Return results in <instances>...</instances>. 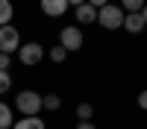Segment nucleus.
<instances>
[{"mask_svg": "<svg viewBox=\"0 0 147 129\" xmlns=\"http://www.w3.org/2000/svg\"><path fill=\"white\" fill-rule=\"evenodd\" d=\"M15 106H18V112L24 117H35L41 112V94H35V91H21L18 97H15Z\"/></svg>", "mask_w": 147, "mask_h": 129, "instance_id": "obj_1", "label": "nucleus"}, {"mask_svg": "<svg viewBox=\"0 0 147 129\" xmlns=\"http://www.w3.org/2000/svg\"><path fill=\"white\" fill-rule=\"evenodd\" d=\"M124 9H118V6H112V3H106L103 9H97V23L100 27H106V29H118V27H124Z\"/></svg>", "mask_w": 147, "mask_h": 129, "instance_id": "obj_2", "label": "nucleus"}, {"mask_svg": "<svg viewBox=\"0 0 147 129\" xmlns=\"http://www.w3.org/2000/svg\"><path fill=\"white\" fill-rule=\"evenodd\" d=\"M18 47H21V32L12 23L0 27V53H15Z\"/></svg>", "mask_w": 147, "mask_h": 129, "instance_id": "obj_3", "label": "nucleus"}, {"mask_svg": "<svg viewBox=\"0 0 147 129\" xmlns=\"http://www.w3.org/2000/svg\"><path fill=\"white\" fill-rule=\"evenodd\" d=\"M59 47H65L68 53L80 50L82 47V29L80 27H65L62 32H59Z\"/></svg>", "mask_w": 147, "mask_h": 129, "instance_id": "obj_4", "label": "nucleus"}, {"mask_svg": "<svg viewBox=\"0 0 147 129\" xmlns=\"http://www.w3.org/2000/svg\"><path fill=\"white\" fill-rule=\"evenodd\" d=\"M18 59H21V65H38L44 59V47L35 44V41H30V44L18 47Z\"/></svg>", "mask_w": 147, "mask_h": 129, "instance_id": "obj_5", "label": "nucleus"}, {"mask_svg": "<svg viewBox=\"0 0 147 129\" xmlns=\"http://www.w3.org/2000/svg\"><path fill=\"white\" fill-rule=\"evenodd\" d=\"M41 12L50 18H59L68 12V0H41Z\"/></svg>", "mask_w": 147, "mask_h": 129, "instance_id": "obj_6", "label": "nucleus"}, {"mask_svg": "<svg viewBox=\"0 0 147 129\" xmlns=\"http://www.w3.org/2000/svg\"><path fill=\"white\" fill-rule=\"evenodd\" d=\"M147 27L144 18H141V12H127V18H124V29L127 32H141Z\"/></svg>", "mask_w": 147, "mask_h": 129, "instance_id": "obj_7", "label": "nucleus"}, {"mask_svg": "<svg viewBox=\"0 0 147 129\" xmlns=\"http://www.w3.org/2000/svg\"><path fill=\"white\" fill-rule=\"evenodd\" d=\"M74 15H77L80 23H94V21H97V9H94L91 3H82V6L74 9Z\"/></svg>", "mask_w": 147, "mask_h": 129, "instance_id": "obj_8", "label": "nucleus"}, {"mask_svg": "<svg viewBox=\"0 0 147 129\" xmlns=\"http://www.w3.org/2000/svg\"><path fill=\"white\" fill-rule=\"evenodd\" d=\"M15 129H44V120L38 114H35V117H21V120L15 123Z\"/></svg>", "mask_w": 147, "mask_h": 129, "instance_id": "obj_9", "label": "nucleus"}, {"mask_svg": "<svg viewBox=\"0 0 147 129\" xmlns=\"http://www.w3.org/2000/svg\"><path fill=\"white\" fill-rule=\"evenodd\" d=\"M12 15H15L12 3H9V0H0V27H6V23L12 21Z\"/></svg>", "mask_w": 147, "mask_h": 129, "instance_id": "obj_10", "label": "nucleus"}, {"mask_svg": "<svg viewBox=\"0 0 147 129\" xmlns=\"http://www.w3.org/2000/svg\"><path fill=\"white\" fill-rule=\"evenodd\" d=\"M59 106H62L59 94H47V97H41V109H47V112H56Z\"/></svg>", "mask_w": 147, "mask_h": 129, "instance_id": "obj_11", "label": "nucleus"}, {"mask_svg": "<svg viewBox=\"0 0 147 129\" xmlns=\"http://www.w3.org/2000/svg\"><path fill=\"white\" fill-rule=\"evenodd\" d=\"M6 126H12V109L6 103H0V129H6Z\"/></svg>", "mask_w": 147, "mask_h": 129, "instance_id": "obj_12", "label": "nucleus"}, {"mask_svg": "<svg viewBox=\"0 0 147 129\" xmlns=\"http://www.w3.org/2000/svg\"><path fill=\"white\" fill-rule=\"evenodd\" d=\"M77 114H80V120H91V114H94L91 103H80V106H77Z\"/></svg>", "mask_w": 147, "mask_h": 129, "instance_id": "obj_13", "label": "nucleus"}, {"mask_svg": "<svg viewBox=\"0 0 147 129\" xmlns=\"http://www.w3.org/2000/svg\"><path fill=\"white\" fill-rule=\"evenodd\" d=\"M121 6H124L127 12H141L144 9V0H121Z\"/></svg>", "mask_w": 147, "mask_h": 129, "instance_id": "obj_14", "label": "nucleus"}, {"mask_svg": "<svg viewBox=\"0 0 147 129\" xmlns=\"http://www.w3.org/2000/svg\"><path fill=\"white\" fill-rule=\"evenodd\" d=\"M50 59H53L56 65H59V62H65V59H68V50H65V47H59V44H56L53 50H50Z\"/></svg>", "mask_w": 147, "mask_h": 129, "instance_id": "obj_15", "label": "nucleus"}, {"mask_svg": "<svg viewBox=\"0 0 147 129\" xmlns=\"http://www.w3.org/2000/svg\"><path fill=\"white\" fill-rule=\"evenodd\" d=\"M12 88V76H9V70H0V94H6Z\"/></svg>", "mask_w": 147, "mask_h": 129, "instance_id": "obj_16", "label": "nucleus"}, {"mask_svg": "<svg viewBox=\"0 0 147 129\" xmlns=\"http://www.w3.org/2000/svg\"><path fill=\"white\" fill-rule=\"evenodd\" d=\"M0 70H9V53H0Z\"/></svg>", "mask_w": 147, "mask_h": 129, "instance_id": "obj_17", "label": "nucleus"}, {"mask_svg": "<svg viewBox=\"0 0 147 129\" xmlns=\"http://www.w3.org/2000/svg\"><path fill=\"white\" fill-rule=\"evenodd\" d=\"M138 106L147 112V91H141V94H138Z\"/></svg>", "mask_w": 147, "mask_h": 129, "instance_id": "obj_18", "label": "nucleus"}, {"mask_svg": "<svg viewBox=\"0 0 147 129\" xmlns=\"http://www.w3.org/2000/svg\"><path fill=\"white\" fill-rule=\"evenodd\" d=\"M77 129H97V126H94L91 120H80V123H77Z\"/></svg>", "mask_w": 147, "mask_h": 129, "instance_id": "obj_19", "label": "nucleus"}, {"mask_svg": "<svg viewBox=\"0 0 147 129\" xmlns=\"http://www.w3.org/2000/svg\"><path fill=\"white\" fill-rule=\"evenodd\" d=\"M85 3H91V6H94V9H103V6H106V3H109V0H85Z\"/></svg>", "mask_w": 147, "mask_h": 129, "instance_id": "obj_20", "label": "nucleus"}, {"mask_svg": "<svg viewBox=\"0 0 147 129\" xmlns=\"http://www.w3.org/2000/svg\"><path fill=\"white\" fill-rule=\"evenodd\" d=\"M85 3V0H68V6H74V9H77V6H82Z\"/></svg>", "mask_w": 147, "mask_h": 129, "instance_id": "obj_21", "label": "nucleus"}, {"mask_svg": "<svg viewBox=\"0 0 147 129\" xmlns=\"http://www.w3.org/2000/svg\"><path fill=\"white\" fill-rule=\"evenodd\" d=\"M141 18H144V23H147V3H144V9H141Z\"/></svg>", "mask_w": 147, "mask_h": 129, "instance_id": "obj_22", "label": "nucleus"}]
</instances>
